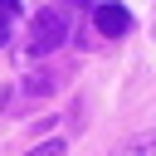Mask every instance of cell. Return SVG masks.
<instances>
[{
    "label": "cell",
    "mask_w": 156,
    "mask_h": 156,
    "mask_svg": "<svg viewBox=\"0 0 156 156\" xmlns=\"http://www.w3.org/2000/svg\"><path fill=\"white\" fill-rule=\"evenodd\" d=\"M24 156H63V141H44V146H34V151H24Z\"/></svg>",
    "instance_id": "obj_4"
},
{
    "label": "cell",
    "mask_w": 156,
    "mask_h": 156,
    "mask_svg": "<svg viewBox=\"0 0 156 156\" xmlns=\"http://www.w3.org/2000/svg\"><path fill=\"white\" fill-rule=\"evenodd\" d=\"M112 156H156V132H141V136H132L122 151H112Z\"/></svg>",
    "instance_id": "obj_3"
},
{
    "label": "cell",
    "mask_w": 156,
    "mask_h": 156,
    "mask_svg": "<svg viewBox=\"0 0 156 156\" xmlns=\"http://www.w3.org/2000/svg\"><path fill=\"white\" fill-rule=\"evenodd\" d=\"M0 15L10 20V15H20V0H0Z\"/></svg>",
    "instance_id": "obj_5"
},
{
    "label": "cell",
    "mask_w": 156,
    "mask_h": 156,
    "mask_svg": "<svg viewBox=\"0 0 156 156\" xmlns=\"http://www.w3.org/2000/svg\"><path fill=\"white\" fill-rule=\"evenodd\" d=\"M93 24H98V34H107V39H122V34L132 29V15H127V5H117V0H102V5L93 10Z\"/></svg>",
    "instance_id": "obj_2"
},
{
    "label": "cell",
    "mask_w": 156,
    "mask_h": 156,
    "mask_svg": "<svg viewBox=\"0 0 156 156\" xmlns=\"http://www.w3.org/2000/svg\"><path fill=\"white\" fill-rule=\"evenodd\" d=\"M5 39H10V20L0 15V49H5Z\"/></svg>",
    "instance_id": "obj_6"
},
{
    "label": "cell",
    "mask_w": 156,
    "mask_h": 156,
    "mask_svg": "<svg viewBox=\"0 0 156 156\" xmlns=\"http://www.w3.org/2000/svg\"><path fill=\"white\" fill-rule=\"evenodd\" d=\"M63 39H68L63 10H39L34 24H29V54H49V49H58Z\"/></svg>",
    "instance_id": "obj_1"
},
{
    "label": "cell",
    "mask_w": 156,
    "mask_h": 156,
    "mask_svg": "<svg viewBox=\"0 0 156 156\" xmlns=\"http://www.w3.org/2000/svg\"><path fill=\"white\" fill-rule=\"evenodd\" d=\"M78 5H88V0H78Z\"/></svg>",
    "instance_id": "obj_7"
}]
</instances>
